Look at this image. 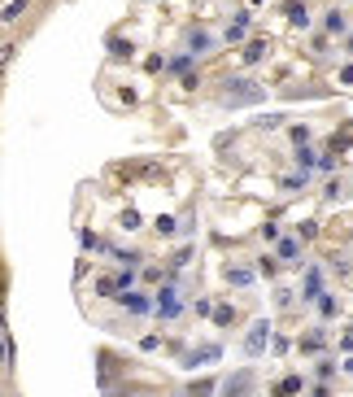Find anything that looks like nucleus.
I'll list each match as a JSON object with an SVG mask.
<instances>
[{
  "mask_svg": "<svg viewBox=\"0 0 353 397\" xmlns=\"http://www.w3.org/2000/svg\"><path fill=\"white\" fill-rule=\"evenodd\" d=\"M218 354H222L218 345H201V350H192V354H187V367H196V363H214Z\"/></svg>",
  "mask_w": 353,
  "mask_h": 397,
  "instance_id": "obj_14",
  "label": "nucleus"
},
{
  "mask_svg": "<svg viewBox=\"0 0 353 397\" xmlns=\"http://www.w3.org/2000/svg\"><path fill=\"white\" fill-rule=\"evenodd\" d=\"M340 40H345V53L353 57V31H349V35H340Z\"/></svg>",
  "mask_w": 353,
  "mask_h": 397,
  "instance_id": "obj_41",
  "label": "nucleus"
},
{
  "mask_svg": "<svg viewBox=\"0 0 353 397\" xmlns=\"http://www.w3.org/2000/svg\"><path fill=\"white\" fill-rule=\"evenodd\" d=\"M319 297H323V271L310 267L305 271V284H301V302H319Z\"/></svg>",
  "mask_w": 353,
  "mask_h": 397,
  "instance_id": "obj_11",
  "label": "nucleus"
},
{
  "mask_svg": "<svg viewBox=\"0 0 353 397\" xmlns=\"http://www.w3.org/2000/svg\"><path fill=\"white\" fill-rule=\"evenodd\" d=\"M327 267H332L336 275H349L353 267H349V258H340V254H332V258H327Z\"/></svg>",
  "mask_w": 353,
  "mask_h": 397,
  "instance_id": "obj_28",
  "label": "nucleus"
},
{
  "mask_svg": "<svg viewBox=\"0 0 353 397\" xmlns=\"http://www.w3.org/2000/svg\"><path fill=\"white\" fill-rule=\"evenodd\" d=\"M14 53H18V44H0V75L9 70V62H14Z\"/></svg>",
  "mask_w": 353,
  "mask_h": 397,
  "instance_id": "obj_26",
  "label": "nucleus"
},
{
  "mask_svg": "<svg viewBox=\"0 0 353 397\" xmlns=\"http://www.w3.org/2000/svg\"><path fill=\"white\" fill-rule=\"evenodd\" d=\"M249 371H240V376H235V380H227V389H222V393H227V397H244V393H249Z\"/></svg>",
  "mask_w": 353,
  "mask_h": 397,
  "instance_id": "obj_15",
  "label": "nucleus"
},
{
  "mask_svg": "<svg viewBox=\"0 0 353 397\" xmlns=\"http://www.w3.org/2000/svg\"><path fill=\"white\" fill-rule=\"evenodd\" d=\"M9 358H14V345H9L5 336H0V367H9Z\"/></svg>",
  "mask_w": 353,
  "mask_h": 397,
  "instance_id": "obj_33",
  "label": "nucleus"
},
{
  "mask_svg": "<svg viewBox=\"0 0 353 397\" xmlns=\"http://www.w3.org/2000/svg\"><path fill=\"white\" fill-rule=\"evenodd\" d=\"M218 101L231 105V110H235V105H257V101H262V88H257L253 79H227V88H222Z\"/></svg>",
  "mask_w": 353,
  "mask_h": 397,
  "instance_id": "obj_1",
  "label": "nucleus"
},
{
  "mask_svg": "<svg viewBox=\"0 0 353 397\" xmlns=\"http://www.w3.org/2000/svg\"><path fill=\"white\" fill-rule=\"evenodd\" d=\"M153 227H157V236H174V232H179V219H174V214H157Z\"/></svg>",
  "mask_w": 353,
  "mask_h": 397,
  "instance_id": "obj_20",
  "label": "nucleus"
},
{
  "mask_svg": "<svg viewBox=\"0 0 353 397\" xmlns=\"http://www.w3.org/2000/svg\"><path fill=\"white\" fill-rule=\"evenodd\" d=\"M153 315H157L161 323H174L183 315V297L174 284H161V293H153Z\"/></svg>",
  "mask_w": 353,
  "mask_h": 397,
  "instance_id": "obj_2",
  "label": "nucleus"
},
{
  "mask_svg": "<svg viewBox=\"0 0 353 397\" xmlns=\"http://www.w3.org/2000/svg\"><path fill=\"white\" fill-rule=\"evenodd\" d=\"M266 57H270V40H244V48H240L244 66H262Z\"/></svg>",
  "mask_w": 353,
  "mask_h": 397,
  "instance_id": "obj_7",
  "label": "nucleus"
},
{
  "mask_svg": "<svg viewBox=\"0 0 353 397\" xmlns=\"http://www.w3.org/2000/svg\"><path fill=\"white\" fill-rule=\"evenodd\" d=\"M214 44H218V35H209V31H187V44H183V53L196 62V57L214 53Z\"/></svg>",
  "mask_w": 353,
  "mask_h": 397,
  "instance_id": "obj_5",
  "label": "nucleus"
},
{
  "mask_svg": "<svg viewBox=\"0 0 353 397\" xmlns=\"http://www.w3.org/2000/svg\"><path fill=\"white\" fill-rule=\"evenodd\" d=\"M349 275H353V271H349Z\"/></svg>",
  "mask_w": 353,
  "mask_h": 397,
  "instance_id": "obj_45",
  "label": "nucleus"
},
{
  "mask_svg": "<svg viewBox=\"0 0 353 397\" xmlns=\"http://www.w3.org/2000/svg\"><path fill=\"white\" fill-rule=\"evenodd\" d=\"M257 271H262V275H275V271H279V262H275V254H266L262 262H257Z\"/></svg>",
  "mask_w": 353,
  "mask_h": 397,
  "instance_id": "obj_31",
  "label": "nucleus"
},
{
  "mask_svg": "<svg viewBox=\"0 0 353 397\" xmlns=\"http://www.w3.org/2000/svg\"><path fill=\"white\" fill-rule=\"evenodd\" d=\"M118 297H122V306L131 310V315H148V310H153V297L148 293H118Z\"/></svg>",
  "mask_w": 353,
  "mask_h": 397,
  "instance_id": "obj_12",
  "label": "nucleus"
},
{
  "mask_svg": "<svg viewBox=\"0 0 353 397\" xmlns=\"http://www.w3.org/2000/svg\"><path fill=\"white\" fill-rule=\"evenodd\" d=\"M157 345H161V336H153V332H148L144 341H140V350H144V354H153V350H157Z\"/></svg>",
  "mask_w": 353,
  "mask_h": 397,
  "instance_id": "obj_34",
  "label": "nucleus"
},
{
  "mask_svg": "<svg viewBox=\"0 0 353 397\" xmlns=\"http://www.w3.org/2000/svg\"><path fill=\"white\" fill-rule=\"evenodd\" d=\"M257 5H262V0H249V9H257Z\"/></svg>",
  "mask_w": 353,
  "mask_h": 397,
  "instance_id": "obj_43",
  "label": "nucleus"
},
{
  "mask_svg": "<svg viewBox=\"0 0 353 397\" xmlns=\"http://www.w3.org/2000/svg\"><path fill=\"white\" fill-rule=\"evenodd\" d=\"M288 136H292V144L301 149V144H310V136H314V131H310V123H292V127H288Z\"/></svg>",
  "mask_w": 353,
  "mask_h": 397,
  "instance_id": "obj_25",
  "label": "nucleus"
},
{
  "mask_svg": "<svg viewBox=\"0 0 353 397\" xmlns=\"http://www.w3.org/2000/svg\"><path fill=\"white\" fill-rule=\"evenodd\" d=\"M275 262H288V267L301 262V240L297 236H279L275 240Z\"/></svg>",
  "mask_w": 353,
  "mask_h": 397,
  "instance_id": "obj_8",
  "label": "nucleus"
},
{
  "mask_svg": "<svg viewBox=\"0 0 353 397\" xmlns=\"http://www.w3.org/2000/svg\"><path fill=\"white\" fill-rule=\"evenodd\" d=\"M270 336H275V332H270V319H257L253 328L244 332V354H249V358H262L266 345H270Z\"/></svg>",
  "mask_w": 353,
  "mask_h": 397,
  "instance_id": "obj_3",
  "label": "nucleus"
},
{
  "mask_svg": "<svg viewBox=\"0 0 353 397\" xmlns=\"http://www.w3.org/2000/svg\"><path fill=\"white\" fill-rule=\"evenodd\" d=\"M284 14L292 22V31H310L314 27V14H310V5L305 0H284Z\"/></svg>",
  "mask_w": 353,
  "mask_h": 397,
  "instance_id": "obj_6",
  "label": "nucleus"
},
{
  "mask_svg": "<svg viewBox=\"0 0 353 397\" xmlns=\"http://www.w3.org/2000/svg\"><path fill=\"white\" fill-rule=\"evenodd\" d=\"M314 236H319V223H310V219H305V223L297 227V240H314Z\"/></svg>",
  "mask_w": 353,
  "mask_h": 397,
  "instance_id": "obj_29",
  "label": "nucleus"
},
{
  "mask_svg": "<svg viewBox=\"0 0 353 397\" xmlns=\"http://www.w3.org/2000/svg\"><path fill=\"white\" fill-rule=\"evenodd\" d=\"M257 280V271L249 267V262H227V284L231 288H249Z\"/></svg>",
  "mask_w": 353,
  "mask_h": 397,
  "instance_id": "obj_10",
  "label": "nucleus"
},
{
  "mask_svg": "<svg viewBox=\"0 0 353 397\" xmlns=\"http://www.w3.org/2000/svg\"><path fill=\"white\" fill-rule=\"evenodd\" d=\"M214 393V380H201V384H192V389H187V397H209Z\"/></svg>",
  "mask_w": 353,
  "mask_h": 397,
  "instance_id": "obj_30",
  "label": "nucleus"
},
{
  "mask_svg": "<svg viewBox=\"0 0 353 397\" xmlns=\"http://www.w3.org/2000/svg\"><path fill=\"white\" fill-rule=\"evenodd\" d=\"M114 258H118V262H122V267H127V271H135V267H140V262H144V254H140V249H118V254H114Z\"/></svg>",
  "mask_w": 353,
  "mask_h": 397,
  "instance_id": "obj_23",
  "label": "nucleus"
},
{
  "mask_svg": "<svg viewBox=\"0 0 353 397\" xmlns=\"http://www.w3.org/2000/svg\"><path fill=\"white\" fill-rule=\"evenodd\" d=\"M314 162H319V153H314L310 144H301V149H297V171L310 175V171H314Z\"/></svg>",
  "mask_w": 353,
  "mask_h": 397,
  "instance_id": "obj_19",
  "label": "nucleus"
},
{
  "mask_svg": "<svg viewBox=\"0 0 353 397\" xmlns=\"http://www.w3.org/2000/svg\"><path fill=\"white\" fill-rule=\"evenodd\" d=\"M187 66H192V57H187V53H174L161 70H170V75H187Z\"/></svg>",
  "mask_w": 353,
  "mask_h": 397,
  "instance_id": "obj_24",
  "label": "nucleus"
},
{
  "mask_svg": "<svg viewBox=\"0 0 353 397\" xmlns=\"http://www.w3.org/2000/svg\"><path fill=\"white\" fill-rule=\"evenodd\" d=\"M340 83H353V62H349V66H340Z\"/></svg>",
  "mask_w": 353,
  "mask_h": 397,
  "instance_id": "obj_40",
  "label": "nucleus"
},
{
  "mask_svg": "<svg viewBox=\"0 0 353 397\" xmlns=\"http://www.w3.org/2000/svg\"><path fill=\"white\" fill-rule=\"evenodd\" d=\"M161 66H166V62H161V53H148L144 57V70H161Z\"/></svg>",
  "mask_w": 353,
  "mask_h": 397,
  "instance_id": "obj_36",
  "label": "nucleus"
},
{
  "mask_svg": "<svg viewBox=\"0 0 353 397\" xmlns=\"http://www.w3.org/2000/svg\"><path fill=\"white\" fill-rule=\"evenodd\" d=\"M118 223H122L127 232H135V227H144V223H140V210H122V219H118Z\"/></svg>",
  "mask_w": 353,
  "mask_h": 397,
  "instance_id": "obj_27",
  "label": "nucleus"
},
{
  "mask_svg": "<svg viewBox=\"0 0 353 397\" xmlns=\"http://www.w3.org/2000/svg\"><path fill=\"white\" fill-rule=\"evenodd\" d=\"M209 319H214L218 328H231V323L240 319V315H235V306H214V310H209Z\"/></svg>",
  "mask_w": 353,
  "mask_h": 397,
  "instance_id": "obj_16",
  "label": "nucleus"
},
{
  "mask_svg": "<svg viewBox=\"0 0 353 397\" xmlns=\"http://www.w3.org/2000/svg\"><path fill=\"white\" fill-rule=\"evenodd\" d=\"M314 306H319V319H336V315H340V302H336V297H327V293H323Z\"/></svg>",
  "mask_w": 353,
  "mask_h": 397,
  "instance_id": "obj_22",
  "label": "nucleus"
},
{
  "mask_svg": "<svg viewBox=\"0 0 353 397\" xmlns=\"http://www.w3.org/2000/svg\"><path fill=\"white\" fill-rule=\"evenodd\" d=\"M323 35H327V40H340V35H349V18L340 14V9H327V14H323Z\"/></svg>",
  "mask_w": 353,
  "mask_h": 397,
  "instance_id": "obj_9",
  "label": "nucleus"
},
{
  "mask_svg": "<svg viewBox=\"0 0 353 397\" xmlns=\"http://www.w3.org/2000/svg\"><path fill=\"white\" fill-rule=\"evenodd\" d=\"M262 240H270V245H275V240H279V227H275V223H262Z\"/></svg>",
  "mask_w": 353,
  "mask_h": 397,
  "instance_id": "obj_35",
  "label": "nucleus"
},
{
  "mask_svg": "<svg viewBox=\"0 0 353 397\" xmlns=\"http://www.w3.org/2000/svg\"><path fill=\"white\" fill-rule=\"evenodd\" d=\"M297 350H301V354H319V350H323V332H305L301 341H297Z\"/></svg>",
  "mask_w": 353,
  "mask_h": 397,
  "instance_id": "obj_17",
  "label": "nucleus"
},
{
  "mask_svg": "<svg viewBox=\"0 0 353 397\" xmlns=\"http://www.w3.org/2000/svg\"><path fill=\"white\" fill-rule=\"evenodd\" d=\"M310 397H332V393H327V384H319V389H314Z\"/></svg>",
  "mask_w": 353,
  "mask_h": 397,
  "instance_id": "obj_42",
  "label": "nucleus"
},
{
  "mask_svg": "<svg viewBox=\"0 0 353 397\" xmlns=\"http://www.w3.org/2000/svg\"><path fill=\"white\" fill-rule=\"evenodd\" d=\"M183 397H187V393H183Z\"/></svg>",
  "mask_w": 353,
  "mask_h": 397,
  "instance_id": "obj_46",
  "label": "nucleus"
},
{
  "mask_svg": "<svg viewBox=\"0 0 353 397\" xmlns=\"http://www.w3.org/2000/svg\"><path fill=\"white\" fill-rule=\"evenodd\" d=\"M201 88V75H183V92H196Z\"/></svg>",
  "mask_w": 353,
  "mask_h": 397,
  "instance_id": "obj_37",
  "label": "nucleus"
},
{
  "mask_svg": "<svg viewBox=\"0 0 353 397\" xmlns=\"http://www.w3.org/2000/svg\"><path fill=\"white\" fill-rule=\"evenodd\" d=\"M257 123H262V131H275L279 127V114H266V118H257Z\"/></svg>",
  "mask_w": 353,
  "mask_h": 397,
  "instance_id": "obj_38",
  "label": "nucleus"
},
{
  "mask_svg": "<svg viewBox=\"0 0 353 397\" xmlns=\"http://www.w3.org/2000/svg\"><path fill=\"white\" fill-rule=\"evenodd\" d=\"M249 27H253V9H235V18L227 22V31H222V44H244Z\"/></svg>",
  "mask_w": 353,
  "mask_h": 397,
  "instance_id": "obj_4",
  "label": "nucleus"
},
{
  "mask_svg": "<svg viewBox=\"0 0 353 397\" xmlns=\"http://www.w3.org/2000/svg\"><path fill=\"white\" fill-rule=\"evenodd\" d=\"M305 184H310V175H305V171H297V175H284V179H279V188H284V192H301Z\"/></svg>",
  "mask_w": 353,
  "mask_h": 397,
  "instance_id": "obj_21",
  "label": "nucleus"
},
{
  "mask_svg": "<svg viewBox=\"0 0 353 397\" xmlns=\"http://www.w3.org/2000/svg\"><path fill=\"white\" fill-rule=\"evenodd\" d=\"M340 192H345V184H340V175H336V179H332V184H327V197H332V201H336V197H340Z\"/></svg>",
  "mask_w": 353,
  "mask_h": 397,
  "instance_id": "obj_39",
  "label": "nucleus"
},
{
  "mask_svg": "<svg viewBox=\"0 0 353 397\" xmlns=\"http://www.w3.org/2000/svg\"><path fill=\"white\" fill-rule=\"evenodd\" d=\"M270 393H275V397H292V393H301V376H284Z\"/></svg>",
  "mask_w": 353,
  "mask_h": 397,
  "instance_id": "obj_18",
  "label": "nucleus"
},
{
  "mask_svg": "<svg viewBox=\"0 0 353 397\" xmlns=\"http://www.w3.org/2000/svg\"><path fill=\"white\" fill-rule=\"evenodd\" d=\"M96 293H101V297H118V288H114L109 275H105V280H96Z\"/></svg>",
  "mask_w": 353,
  "mask_h": 397,
  "instance_id": "obj_32",
  "label": "nucleus"
},
{
  "mask_svg": "<svg viewBox=\"0 0 353 397\" xmlns=\"http://www.w3.org/2000/svg\"><path fill=\"white\" fill-rule=\"evenodd\" d=\"M27 9H31V0H9V5L0 9V22H5V27H14V22L27 14Z\"/></svg>",
  "mask_w": 353,
  "mask_h": 397,
  "instance_id": "obj_13",
  "label": "nucleus"
},
{
  "mask_svg": "<svg viewBox=\"0 0 353 397\" xmlns=\"http://www.w3.org/2000/svg\"><path fill=\"white\" fill-rule=\"evenodd\" d=\"M345 371H353V358H349V363H345Z\"/></svg>",
  "mask_w": 353,
  "mask_h": 397,
  "instance_id": "obj_44",
  "label": "nucleus"
}]
</instances>
